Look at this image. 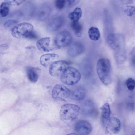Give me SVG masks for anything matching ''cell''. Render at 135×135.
<instances>
[{"label":"cell","instance_id":"6da1fadb","mask_svg":"<svg viewBox=\"0 0 135 135\" xmlns=\"http://www.w3.org/2000/svg\"><path fill=\"white\" fill-rule=\"evenodd\" d=\"M97 72L102 82L106 85L112 81L111 66L109 60L106 58H101L98 61L96 66Z\"/></svg>","mask_w":135,"mask_h":135},{"label":"cell","instance_id":"7a4b0ae2","mask_svg":"<svg viewBox=\"0 0 135 135\" xmlns=\"http://www.w3.org/2000/svg\"><path fill=\"white\" fill-rule=\"evenodd\" d=\"M11 33L13 37L17 38H25L34 39L37 37L34 31L33 25L27 22L22 23L16 25L12 28Z\"/></svg>","mask_w":135,"mask_h":135},{"label":"cell","instance_id":"3957f363","mask_svg":"<svg viewBox=\"0 0 135 135\" xmlns=\"http://www.w3.org/2000/svg\"><path fill=\"white\" fill-rule=\"evenodd\" d=\"M80 108L78 105L72 104L63 105L60 111V116L61 120L72 121L76 119L79 115Z\"/></svg>","mask_w":135,"mask_h":135},{"label":"cell","instance_id":"277c9868","mask_svg":"<svg viewBox=\"0 0 135 135\" xmlns=\"http://www.w3.org/2000/svg\"><path fill=\"white\" fill-rule=\"evenodd\" d=\"M61 81L68 85H71L78 83L80 80L81 75L76 69L69 67L60 76Z\"/></svg>","mask_w":135,"mask_h":135},{"label":"cell","instance_id":"5b68a950","mask_svg":"<svg viewBox=\"0 0 135 135\" xmlns=\"http://www.w3.org/2000/svg\"><path fill=\"white\" fill-rule=\"evenodd\" d=\"M70 91L64 85L57 84L53 87L51 95L54 99L60 101H65L69 97Z\"/></svg>","mask_w":135,"mask_h":135},{"label":"cell","instance_id":"8992f818","mask_svg":"<svg viewBox=\"0 0 135 135\" xmlns=\"http://www.w3.org/2000/svg\"><path fill=\"white\" fill-rule=\"evenodd\" d=\"M69 66V64L63 60L55 61L50 66L49 72L54 77L60 76L65 70Z\"/></svg>","mask_w":135,"mask_h":135},{"label":"cell","instance_id":"52a82bcc","mask_svg":"<svg viewBox=\"0 0 135 135\" xmlns=\"http://www.w3.org/2000/svg\"><path fill=\"white\" fill-rule=\"evenodd\" d=\"M72 39L70 33L66 31H62L56 36L54 41V45L58 48L65 47L70 43Z\"/></svg>","mask_w":135,"mask_h":135},{"label":"cell","instance_id":"ba28073f","mask_svg":"<svg viewBox=\"0 0 135 135\" xmlns=\"http://www.w3.org/2000/svg\"><path fill=\"white\" fill-rule=\"evenodd\" d=\"M104 126L106 132L110 134H115L120 131L121 123L118 118L112 117L109 118Z\"/></svg>","mask_w":135,"mask_h":135},{"label":"cell","instance_id":"9c48e42d","mask_svg":"<svg viewBox=\"0 0 135 135\" xmlns=\"http://www.w3.org/2000/svg\"><path fill=\"white\" fill-rule=\"evenodd\" d=\"M75 129L76 132L78 134L86 135L90 133L92 130V127L88 121L80 120L76 123Z\"/></svg>","mask_w":135,"mask_h":135},{"label":"cell","instance_id":"30bf717a","mask_svg":"<svg viewBox=\"0 0 135 135\" xmlns=\"http://www.w3.org/2000/svg\"><path fill=\"white\" fill-rule=\"evenodd\" d=\"M59 57V55L56 54L49 53L41 56L40 59V62L43 66L47 67L56 61Z\"/></svg>","mask_w":135,"mask_h":135},{"label":"cell","instance_id":"8fae6325","mask_svg":"<svg viewBox=\"0 0 135 135\" xmlns=\"http://www.w3.org/2000/svg\"><path fill=\"white\" fill-rule=\"evenodd\" d=\"M101 122L104 126L110 118L111 111L110 105L108 103L104 104L101 108Z\"/></svg>","mask_w":135,"mask_h":135},{"label":"cell","instance_id":"7c38bea8","mask_svg":"<svg viewBox=\"0 0 135 135\" xmlns=\"http://www.w3.org/2000/svg\"><path fill=\"white\" fill-rule=\"evenodd\" d=\"M86 94L85 89L83 88L79 87L71 90L69 97L73 100H79L83 99Z\"/></svg>","mask_w":135,"mask_h":135},{"label":"cell","instance_id":"4fadbf2b","mask_svg":"<svg viewBox=\"0 0 135 135\" xmlns=\"http://www.w3.org/2000/svg\"><path fill=\"white\" fill-rule=\"evenodd\" d=\"M50 38L46 37L40 39L36 43V46L40 50L45 52H49L51 50L50 47Z\"/></svg>","mask_w":135,"mask_h":135},{"label":"cell","instance_id":"5bb4252c","mask_svg":"<svg viewBox=\"0 0 135 135\" xmlns=\"http://www.w3.org/2000/svg\"><path fill=\"white\" fill-rule=\"evenodd\" d=\"M40 72V70L37 68H28L27 73L28 79L31 82H35L37 81Z\"/></svg>","mask_w":135,"mask_h":135},{"label":"cell","instance_id":"9a60e30c","mask_svg":"<svg viewBox=\"0 0 135 135\" xmlns=\"http://www.w3.org/2000/svg\"><path fill=\"white\" fill-rule=\"evenodd\" d=\"M119 36L115 34H110L107 37V41L110 46L114 49L123 40Z\"/></svg>","mask_w":135,"mask_h":135},{"label":"cell","instance_id":"2e32d148","mask_svg":"<svg viewBox=\"0 0 135 135\" xmlns=\"http://www.w3.org/2000/svg\"><path fill=\"white\" fill-rule=\"evenodd\" d=\"M82 50L81 44L78 42H75L72 44L69 47L68 51L69 55L74 57L79 54Z\"/></svg>","mask_w":135,"mask_h":135},{"label":"cell","instance_id":"e0dca14e","mask_svg":"<svg viewBox=\"0 0 135 135\" xmlns=\"http://www.w3.org/2000/svg\"><path fill=\"white\" fill-rule=\"evenodd\" d=\"M63 23L62 20L61 18L55 19L49 23L48 28L49 30L52 31H56L60 28Z\"/></svg>","mask_w":135,"mask_h":135},{"label":"cell","instance_id":"ac0fdd59","mask_svg":"<svg viewBox=\"0 0 135 135\" xmlns=\"http://www.w3.org/2000/svg\"><path fill=\"white\" fill-rule=\"evenodd\" d=\"M88 34L90 39L93 41L98 40L100 37L99 31L96 27H91L88 30Z\"/></svg>","mask_w":135,"mask_h":135},{"label":"cell","instance_id":"d6986e66","mask_svg":"<svg viewBox=\"0 0 135 135\" xmlns=\"http://www.w3.org/2000/svg\"><path fill=\"white\" fill-rule=\"evenodd\" d=\"M82 13L81 9L77 7L69 14L68 17L72 21H78L81 16Z\"/></svg>","mask_w":135,"mask_h":135},{"label":"cell","instance_id":"ffe728a7","mask_svg":"<svg viewBox=\"0 0 135 135\" xmlns=\"http://www.w3.org/2000/svg\"><path fill=\"white\" fill-rule=\"evenodd\" d=\"M71 27L75 34L78 37H80L82 27L78 21H72Z\"/></svg>","mask_w":135,"mask_h":135},{"label":"cell","instance_id":"44dd1931","mask_svg":"<svg viewBox=\"0 0 135 135\" xmlns=\"http://www.w3.org/2000/svg\"><path fill=\"white\" fill-rule=\"evenodd\" d=\"M9 5L5 2H3L0 5V15L3 17H6L9 13Z\"/></svg>","mask_w":135,"mask_h":135},{"label":"cell","instance_id":"7402d4cb","mask_svg":"<svg viewBox=\"0 0 135 135\" xmlns=\"http://www.w3.org/2000/svg\"><path fill=\"white\" fill-rule=\"evenodd\" d=\"M18 22V21L16 19H10L6 21L4 24L5 28H8L16 25Z\"/></svg>","mask_w":135,"mask_h":135},{"label":"cell","instance_id":"603a6c76","mask_svg":"<svg viewBox=\"0 0 135 135\" xmlns=\"http://www.w3.org/2000/svg\"><path fill=\"white\" fill-rule=\"evenodd\" d=\"M126 85L127 86L129 90H133L135 86V82L134 80L132 78H129L126 80Z\"/></svg>","mask_w":135,"mask_h":135},{"label":"cell","instance_id":"cb8c5ba5","mask_svg":"<svg viewBox=\"0 0 135 135\" xmlns=\"http://www.w3.org/2000/svg\"><path fill=\"white\" fill-rule=\"evenodd\" d=\"M9 5L18 6L20 5L26 0H3Z\"/></svg>","mask_w":135,"mask_h":135},{"label":"cell","instance_id":"d4e9b609","mask_svg":"<svg viewBox=\"0 0 135 135\" xmlns=\"http://www.w3.org/2000/svg\"><path fill=\"white\" fill-rule=\"evenodd\" d=\"M124 12L128 16H131L134 13L135 7L132 6H128L124 10Z\"/></svg>","mask_w":135,"mask_h":135},{"label":"cell","instance_id":"484cf974","mask_svg":"<svg viewBox=\"0 0 135 135\" xmlns=\"http://www.w3.org/2000/svg\"><path fill=\"white\" fill-rule=\"evenodd\" d=\"M66 2L65 0H56L55 6L57 9L61 10L64 8Z\"/></svg>","mask_w":135,"mask_h":135},{"label":"cell","instance_id":"4316f807","mask_svg":"<svg viewBox=\"0 0 135 135\" xmlns=\"http://www.w3.org/2000/svg\"><path fill=\"white\" fill-rule=\"evenodd\" d=\"M9 46L7 44H3L0 45V52H3L8 49Z\"/></svg>","mask_w":135,"mask_h":135},{"label":"cell","instance_id":"83f0119b","mask_svg":"<svg viewBox=\"0 0 135 135\" xmlns=\"http://www.w3.org/2000/svg\"><path fill=\"white\" fill-rule=\"evenodd\" d=\"M66 2L69 4H72L75 2V0H65Z\"/></svg>","mask_w":135,"mask_h":135}]
</instances>
